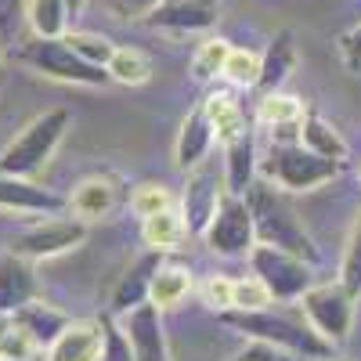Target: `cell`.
<instances>
[{
    "label": "cell",
    "mask_w": 361,
    "mask_h": 361,
    "mask_svg": "<svg viewBox=\"0 0 361 361\" xmlns=\"http://www.w3.org/2000/svg\"><path fill=\"white\" fill-rule=\"evenodd\" d=\"M156 4H159V0H102V8L112 18H123V22H130V18H141L145 22V15L152 11Z\"/></svg>",
    "instance_id": "obj_37"
},
{
    "label": "cell",
    "mask_w": 361,
    "mask_h": 361,
    "mask_svg": "<svg viewBox=\"0 0 361 361\" xmlns=\"http://www.w3.org/2000/svg\"><path fill=\"white\" fill-rule=\"evenodd\" d=\"M188 293H192V271L180 267V264H159V271L152 275V293H148V300L163 311V307H177Z\"/></svg>",
    "instance_id": "obj_24"
},
{
    "label": "cell",
    "mask_w": 361,
    "mask_h": 361,
    "mask_svg": "<svg viewBox=\"0 0 361 361\" xmlns=\"http://www.w3.org/2000/svg\"><path fill=\"white\" fill-rule=\"evenodd\" d=\"M221 18V4L217 0H159V4L145 15L148 29H159V33H206L214 29Z\"/></svg>",
    "instance_id": "obj_10"
},
{
    "label": "cell",
    "mask_w": 361,
    "mask_h": 361,
    "mask_svg": "<svg viewBox=\"0 0 361 361\" xmlns=\"http://www.w3.org/2000/svg\"><path fill=\"white\" fill-rule=\"evenodd\" d=\"M340 282L361 296V209H357V217H354V228L347 235V246H343V260H340Z\"/></svg>",
    "instance_id": "obj_29"
},
{
    "label": "cell",
    "mask_w": 361,
    "mask_h": 361,
    "mask_svg": "<svg viewBox=\"0 0 361 361\" xmlns=\"http://www.w3.org/2000/svg\"><path fill=\"white\" fill-rule=\"evenodd\" d=\"M224 80L235 83V87H257V80H260V54L231 47L228 62H224Z\"/></svg>",
    "instance_id": "obj_30"
},
{
    "label": "cell",
    "mask_w": 361,
    "mask_h": 361,
    "mask_svg": "<svg viewBox=\"0 0 361 361\" xmlns=\"http://www.w3.org/2000/svg\"><path fill=\"white\" fill-rule=\"evenodd\" d=\"M296 69V44H293V33L289 29H279L275 37L267 40L264 54H260V80L257 87L264 90H282V83L289 80V73Z\"/></svg>",
    "instance_id": "obj_20"
},
{
    "label": "cell",
    "mask_w": 361,
    "mask_h": 361,
    "mask_svg": "<svg viewBox=\"0 0 361 361\" xmlns=\"http://www.w3.org/2000/svg\"><path fill=\"white\" fill-rule=\"evenodd\" d=\"M159 264H163V253H145V257H137L123 275H119V282H116V289H112V300H109V314L112 318H123V314H130L134 307H141V304H148V293H152V275L159 271Z\"/></svg>",
    "instance_id": "obj_14"
},
{
    "label": "cell",
    "mask_w": 361,
    "mask_h": 361,
    "mask_svg": "<svg viewBox=\"0 0 361 361\" xmlns=\"http://www.w3.org/2000/svg\"><path fill=\"white\" fill-rule=\"evenodd\" d=\"M69 4L66 0H29L25 22L33 37H66L69 33Z\"/></svg>",
    "instance_id": "obj_26"
},
{
    "label": "cell",
    "mask_w": 361,
    "mask_h": 361,
    "mask_svg": "<svg viewBox=\"0 0 361 361\" xmlns=\"http://www.w3.org/2000/svg\"><path fill=\"white\" fill-rule=\"evenodd\" d=\"M8 325H11V314H0V347H4V336H8Z\"/></svg>",
    "instance_id": "obj_41"
},
{
    "label": "cell",
    "mask_w": 361,
    "mask_h": 361,
    "mask_svg": "<svg viewBox=\"0 0 361 361\" xmlns=\"http://www.w3.org/2000/svg\"><path fill=\"white\" fill-rule=\"evenodd\" d=\"M105 318H80L69 322L47 347V361H102L105 354Z\"/></svg>",
    "instance_id": "obj_13"
},
{
    "label": "cell",
    "mask_w": 361,
    "mask_h": 361,
    "mask_svg": "<svg viewBox=\"0 0 361 361\" xmlns=\"http://www.w3.org/2000/svg\"><path fill=\"white\" fill-rule=\"evenodd\" d=\"M354 293L336 279V282H314L304 296H300V311L311 322V329L318 336H325L329 343H343L350 336L354 325Z\"/></svg>",
    "instance_id": "obj_7"
},
{
    "label": "cell",
    "mask_w": 361,
    "mask_h": 361,
    "mask_svg": "<svg viewBox=\"0 0 361 361\" xmlns=\"http://www.w3.org/2000/svg\"><path fill=\"white\" fill-rule=\"evenodd\" d=\"M11 318H15V322H18V325L25 329L29 336L37 340V347H40V350H47V347L54 343V336H58V333H62V329H66V325L73 322V318H69L66 311H58V307L44 304L40 296L33 300V304H25L22 311H15Z\"/></svg>",
    "instance_id": "obj_21"
},
{
    "label": "cell",
    "mask_w": 361,
    "mask_h": 361,
    "mask_svg": "<svg viewBox=\"0 0 361 361\" xmlns=\"http://www.w3.org/2000/svg\"><path fill=\"white\" fill-rule=\"evenodd\" d=\"M0 361H47V350H37V354H25V357H0Z\"/></svg>",
    "instance_id": "obj_40"
},
{
    "label": "cell",
    "mask_w": 361,
    "mask_h": 361,
    "mask_svg": "<svg viewBox=\"0 0 361 361\" xmlns=\"http://www.w3.org/2000/svg\"><path fill=\"white\" fill-rule=\"evenodd\" d=\"M340 51H343V62L350 69H361V25H354L350 33L340 37Z\"/></svg>",
    "instance_id": "obj_39"
},
{
    "label": "cell",
    "mask_w": 361,
    "mask_h": 361,
    "mask_svg": "<svg viewBox=\"0 0 361 361\" xmlns=\"http://www.w3.org/2000/svg\"><path fill=\"white\" fill-rule=\"evenodd\" d=\"M322 361H347V357H336V354H329V357H322Z\"/></svg>",
    "instance_id": "obj_43"
},
{
    "label": "cell",
    "mask_w": 361,
    "mask_h": 361,
    "mask_svg": "<svg viewBox=\"0 0 361 361\" xmlns=\"http://www.w3.org/2000/svg\"><path fill=\"white\" fill-rule=\"evenodd\" d=\"M231 361H289V354H286V350H279V347H271V343L250 340V343H246V350H238Z\"/></svg>",
    "instance_id": "obj_38"
},
{
    "label": "cell",
    "mask_w": 361,
    "mask_h": 361,
    "mask_svg": "<svg viewBox=\"0 0 361 361\" xmlns=\"http://www.w3.org/2000/svg\"><path fill=\"white\" fill-rule=\"evenodd\" d=\"M105 69H109L112 83H123V87H141V83L152 80V62H148V54L137 51V47H116Z\"/></svg>",
    "instance_id": "obj_27"
},
{
    "label": "cell",
    "mask_w": 361,
    "mask_h": 361,
    "mask_svg": "<svg viewBox=\"0 0 361 361\" xmlns=\"http://www.w3.org/2000/svg\"><path fill=\"white\" fill-rule=\"evenodd\" d=\"M202 243L217 257H250V250L257 246V231H253V214H250L246 195L224 192L214 221L202 231Z\"/></svg>",
    "instance_id": "obj_9"
},
{
    "label": "cell",
    "mask_w": 361,
    "mask_h": 361,
    "mask_svg": "<svg viewBox=\"0 0 361 361\" xmlns=\"http://www.w3.org/2000/svg\"><path fill=\"white\" fill-rule=\"evenodd\" d=\"M173 206V195L166 192V185H156V180H148V185H137L134 195H130V209L137 217H148V214H159V209Z\"/></svg>",
    "instance_id": "obj_34"
},
{
    "label": "cell",
    "mask_w": 361,
    "mask_h": 361,
    "mask_svg": "<svg viewBox=\"0 0 361 361\" xmlns=\"http://www.w3.org/2000/svg\"><path fill=\"white\" fill-rule=\"evenodd\" d=\"M217 141V130L214 123H209V116L202 105H195L188 116H185V123H180L177 130V145H173V163L180 170H195L206 156H209V148H214Z\"/></svg>",
    "instance_id": "obj_17"
},
{
    "label": "cell",
    "mask_w": 361,
    "mask_h": 361,
    "mask_svg": "<svg viewBox=\"0 0 361 361\" xmlns=\"http://www.w3.org/2000/svg\"><path fill=\"white\" fill-rule=\"evenodd\" d=\"M0 209L54 217V214H62V209H69V195L37 185L33 177H15V173L0 170Z\"/></svg>",
    "instance_id": "obj_12"
},
{
    "label": "cell",
    "mask_w": 361,
    "mask_h": 361,
    "mask_svg": "<svg viewBox=\"0 0 361 361\" xmlns=\"http://www.w3.org/2000/svg\"><path fill=\"white\" fill-rule=\"evenodd\" d=\"M260 170L282 192H314L336 180L343 173V163L311 152L304 141H271L267 159H260Z\"/></svg>",
    "instance_id": "obj_4"
},
{
    "label": "cell",
    "mask_w": 361,
    "mask_h": 361,
    "mask_svg": "<svg viewBox=\"0 0 361 361\" xmlns=\"http://www.w3.org/2000/svg\"><path fill=\"white\" fill-rule=\"evenodd\" d=\"M83 238H87V221L51 217V221H37V224L15 231L8 250L25 257V260H51V257H62V253L76 250Z\"/></svg>",
    "instance_id": "obj_8"
},
{
    "label": "cell",
    "mask_w": 361,
    "mask_h": 361,
    "mask_svg": "<svg viewBox=\"0 0 361 361\" xmlns=\"http://www.w3.org/2000/svg\"><path fill=\"white\" fill-rule=\"evenodd\" d=\"M228 51H231L228 40H206V44H199V51L192 54V76H195L199 83H209V80L224 76Z\"/></svg>",
    "instance_id": "obj_28"
},
{
    "label": "cell",
    "mask_w": 361,
    "mask_h": 361,
    "mask_svg": "<svg viewBox=\"0 0 361 361\" xmlns=\"http://www.w3.org/2000/svg\"><path fill=\"white\" fill-rule=\"evenodd\" d=\"M250 267H253V275L267 286L271 300H279V304L300 300L314 286V264L304 260V257H296V253H286L279 246L257 243L250 250Z\"/></svg>",
    "instance_id": "obj_6"
},
{
    "label": "cell",
    "mask_w": 361,
    "mask_h": 361,
    "mask_svg": "<svg viewBox=\"0 0 361 361\" xmlns=\"http://www.w3.org/2000/svg\"><path fill=\"white\" fill-rule=\"evenodd\" d=\"M40 296L33 260H25L18 253H0V314H15L25 304H33Z\"/></svg>",
    "instance_id": "obj_15"
},
{
    "label": "cell",
    "mask_w": 361,
    "mask_h": 361,
    "mask_svg": "<svg viewBox=\"0 0 361 361\" xmlns=\"http://www.w3.org/2000/svg\"><path fill=\"white\" fill-rule=\"evenodd\" d=\"M224 199V173L217 177L214 170H206L202 163L195 170H188V185H185V199H180V214H185L188 235H199L209 228L217 206Z\"/></svg>",
    "instance_id": "obj_11"
},
{
    "label": "cell",
    "mask_w": 361,
    "mask_h": 361,
    "mask_svg": "<svg viewBox=\"0 0 361 361\" xmlns=\"http://www.w3.org/2000/svg\"><path fill=\"white\" fill-rule=\"evenodd\" d=\"M202 109H206L209 123H214V130H217L221 141H228V137H235L238 130H246V127H250L243 105H238V102L228 94V90H214V94H206Z\"/></svg>",
    "instance_id": "obj_25"
},
{
    "label": "cell",
    "mask_w": 361,
    "mask_h": 361,
    "mask_svg": "<svg viewBox=\"0 0 361 361\" xmlns=\"http://www.w3.org/2000/svg\"><path fill=\"white\" fill-rule=\"evenodd\" d=\"M300 141H304L311 152L325 156V159L347 163V156H350V148H347L343 134H340L333 123H329V119H322L318 112H307V116H304V123H300Z\"/></svg>",
    "instance_id": "obj_23"
},
{
    "label": "cell",
    "mask_w": 361,
    "mask_h": 361,
    "mask_svg": "<svg viewBox=\"0 0 361 361\" xmlns=\"http://www.w3.org/2000/svg\"><path fill=\"white\" fill-rule=\"evenodd\" d=\"M73 127V112L69 109H47L44 116L29 119V123L4 145L0 152V170L15 173V177H37L51 156L58 152L66 130Z\"/></svg>",
    "instance_id": "obj_3"
},
{
    "label": "cell",
    "mask_w": 361,
    "mask_h": 361,
    "mask_svg": "<svg viewBox=\"0 0 361 361\" xmlns=\"http://www.w3.org/2000/svg\"><path fill=\"white\" fill-rule=\"evenodd\" d=\"M188 235V224H185V214H180L177 206H166L159 214H148L141 217V238L145 246H152L156 253H170L185 243Z\"/></svg>",
    "instance_id": "obj_22"
},
{
    "label": "cell",
    "mask_w": 361,
    "mask_h": 361,
    "mask_svg": "<svg viewBox=\"0 0 361 361\" xmlns=\"http://www.w3.org/2000/svg\"><path fill=\"white\" fill-rule=\"evenodd\" d=\"M22 62L47 76V80H58V83H76V87H105L112 83L109 80V69L105 66H94L80 58L66 37H33L22 44Z\"/></svg>",
    "instance_id": "obj_5"
},
{
    "label": "cell",
    "mask_w": 361,
    "mask_h": 361,
    "mask_svg": "<svg viewBox=\"0 0 361 361\" xmlns=\"http://www.w3.org/2000/svg\"><path fill=\"white\" fill-rule=\"evenodd\" d=\"M231 296H235V279H224V275H214L206 286H202V300H206V307H214V311H231Z\"/></svg>",
    "instance_id": "obj_35"
},
{
    "label": "cell",
    "mask_w": 361,
    "mask_h": 361,
    "mask_svg": "<svg viewBox=\"0 0 361 361\" xmlns=\"http://www.w3.org/2000/svg\"><path fill=\"white\" fill-rule=\"evenodd\" d=\"M0 58H4V51H0Z\"/></svg>",
    "instance_id": "obj_44"
},
{
    "label": "cell",
    "mask_w": 361,
    "mask_h": 361,
    "mask_svg": "<svg viewBox=\"0 0 361 361\" xmlns=\"http://www.w3.org/2000/svg\"><path fill=\"white\" fill-rule=\"evenodd\" d=\"M66 4H69V15L76 18V15L83 11V4H87V0H66Z\"/></svg>",
    "instance_id": "obj_42"
},
{
    "label": "cell",
    "mask_w": 361,
    "mask_h": 361,
    "mask_svg": "<svg viewBox=\"0 0 361 361\" xmlns=\"http://www.w3.org/2000/svg\"><path fill=\"white\" fill-rule=\"evenodd\" d=\"M267 304H275L267 293V286L257 275L235 279V296H231V311H264Z\"/></svg>",
    "instance_id": "obj_31"
},
{
    "label": "cell",
    "mask_w": 361,
    "mask_h": 361,
    "mask_svg": "<svg viewBox=\"0 0 361 361\" xmlns=\"http://www.w3.org/2000/svg\"><path fill=\"white\" fill-rule=\"evenodd\" d=\"M224 325H231L235 333H243L250 340H260V343H271L286 354H296V357H329L333 354V343L325 336H318L311 322H296V318H286V314H275L271 307L264 311H224L221 314Z\"/></svg>",
    "instance_id": "obj_2"
},
{
    "label": "cell",
    "mask_w": 361,
    "mask_h": 361,
    "mask_svg": "<svg viewBox=\"0 0 361 361\" xmlns=\"http://www.w3.org/2000/svg\"><path fill=\"white\" fill-rule=\"evenodd\" d=\"M119 199H123L119 180L109 177V173H98V177H87V180L76 185V192L69 195V209L80 221H98V217L112 214V209L119 206Z\"/></svg>",
    "instance_id": "obj_18"
},
{
    "label": "cell",
    "mask_w": 361,
    "mask_h": 361,
    "mask_svg": "<svg viewBox=\"0 0 361 361\" xmlns=\"http://www.w3.org/2000/svg\"><path fill=\"white\" fill-rule=\"evenodd\" d=\"M260 170V152L253 130H238L235 137L224 141V192L228 195H246Z\"/></svg>",
    "instance_id": "obj_16"
},
{
    "label": "cell",
    "mask_w": 361,
    "mask_h": 361,
    "mask_svg": "<svg viewBox=\"0 0 361 361\" xmlns=\"http://www.w3.org/2000/svg\"><path fill=\"white\" fill-rule=\"evenodd\" d=\"M246 202H250V214H253L257 243L279 246V250H286V253H296V257L318 264L314 238L307 235L304 224H300L293 202L282 195L279 185H271V180H253V188L246 192Z\"/></svg>",
    "instance_id": "obj_1"
},
{
    "label": "cell",
    "mask_w": 361,
    "mask_h": 361,
    "mask_svg": "<svg viewBox=\"0 0 361 361\" xmlns=\"http://www.w3.org/2000/svg\"><path fill=\"white\" fill-rule=\"evenodd\" d=\"M66 44L87 58V62H94V66H109V58L116 51V44L109 37H98V33H66Z\"/></svg>",
    "instance_id": "obj_33"
},
{
    "label": "cell",
    "mask_w": 361,
    "mask_h": 361,
    "mask_svg": "<svg viewBox=\"0 0 361 361\" xmlns=\"http://www.w3.org/2000/svg\"><path fill=\"white\" fill-rule=\"evenodd\" d=\"M304 105L300 98H289L282 90H267L257 105V119L275 134V141H300V123H304Z\"/></svg>",
    "instance_id": "obj_19"
},
{
    "label": "cell",
    "mask_w": 361,
    "mask_h": 361,
    "mask_svg": "<svg viewBox=\"0 0 361 361\" xmlns=\"http://www.w3.org/2000/svg\"><path fill=\"white\" fill-rule=\"evenodd\" d=\"M25 0H0V51H15L25 25Z\"/></svg>",
    "instance_id": "obj_32"
},
{
    "label": "cell",
    "mask_w": 361,
    "mask_h": 361,
    "mask_svg": "<svg viewBox=\"0 0 361 361\" xmlns=\"http://www.w3.org/2000/svg\"><path fill=\"white\" fill-rule=\"evenodd\" d=\"M105 333H109V340H105L102 361H134V347H130V340L123 333V325H116L112 318H105Z\"/></svg>",
    "instance_id": "obj_36"
}]
</instances>
